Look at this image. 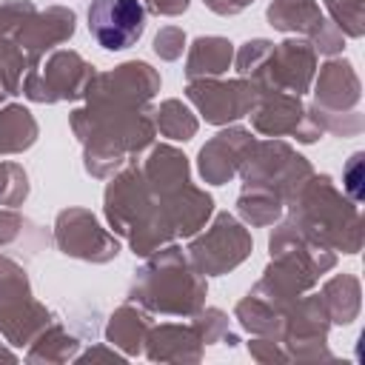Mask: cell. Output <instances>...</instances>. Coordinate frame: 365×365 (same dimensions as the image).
Segmentation results:
<instances>
[{
    "label": "cell",
    "instance_id": "23",
    "mask_svg": "<svg viewBox=\"0 0 365 365\" xmlns=\"http://www.w3.org/2000/svg\"><path fill=\"white\" fill-rule=\"evenodd\" d=\"M265 17L277 31H297L305 37H314L325 20L314 0H274Z\"/></svg>",
    "mask_w": 365,
    "mask_h": 365
},
{
    "label": "cell",
    "instance_id": "27",
    "mask_svg": "<svg viewBox=\"0 0 365 365\" xmlns=\"http://www.w3.org/2000/svg\"><path fill=\"white\" fill-rule=\"evenodd\" d=\"M197 125H200L197 117L180 100H163L160 108L154 111V128L168 140H177V143L182 140L185 143L197 134Z\"/></svg>",
    "mask_w": 365,
    "mask_h": 365
},
{
    "label": "cell",
    "instance_id": "34",
    "mask_svg": "<svg viewBox=\"0 0 365 365\" xmlns=\"http://www.w3.org/2000/svg\"><path fill=\"white\" fill-rule=\"evenodd\" d=\"M202 339V345H214V342H222L225 334H228V317L220 311V308H200L194 314V322H191Z\"/></svg>",
    "mask_w": 365,
    "mask_h": 365
},
{
    "label": "cell",
    "instance_id": "30",
    "mask_svg": "<svg viewBox=\"0 0 365 365\" xmlns=\"http://www.w3.org/2000/svg\"><path fill=\"white\" fill-rule=\"evenodd\" d=\"M23 297H31V282L26 277V268L17 259L0 254V302L23 299Z\"/></svg>",
    "mask_w": 365,
    "mask_h": 365
},
{
    "label": "cell",
    "instance_id": "22",
    "mask_svg": "<svg viewBox=\"0 0 365 365\" xmlns=\"http://www.w3.org/2000/svg\"><path fill=\"white\" fill-rule=\"evenodd\" d=\"M148 328H151L148 311L145 308H134L131 302H125V305H120L111 314V319L106 325V339L114 348H120L125 356H134V354L143 351L145 336H148Z\"/></svg>",
    "mask_w": 365,
    "mask_h": 365
},
{
    "label": "cell",
    "instance_id": "18",
    "mask_svg": "<svg viewBox=\"0 0 365 365\" xmlns=\"http://www.w3.org/2000/svg\"><path fill=\"white\" fill-rule=\"evenodd\" d=\"M145 356L154 362H197L202 356V339L194 325H151L145 336Z\"/></svg>",
    "mask_w": 365,
    "mask_h": 365
},
{
    "label": "cell",
    "instance_id": "17",
    "mask_svg": "<svg viewBox=\"0 0 365 365\" xmlns=\"http://www.w3.org/2000/svg\"><path fill=\"white\" fill-rule=\"evenodd\" d=\"M359 77L348 60H328L317 77V103L311 111L317 114H342V108H354L359 103Z\"/></svg>",
    "mask_w": 365,
    "mask_h": 365
},
{
    "label": "cell",
    "instance_id": "1",
    "mask_svg": "<svg viewBox=\"0 0 365 365\" xmlns=\"http://www.w3.org/2000/svg\"><path fill=\"white\" fill-rule=\"evenodd\" d=\"M148 108H114L86 103L71 111V131L83 143V165L91 177L108 180L131 165L154 140Z\"/></svg>",
    "mask_w": 365,
    "mask_h": 365
},
{
    "label": "cell",
    "instance_id": "21",
    "mask_svg": "<svg viewBox=\"0 0 365 365\" xmlns=\"http://www.w3.org/2000/svg\"><path fill=\"white\" fill-rule=\"evenodd\" d=\"M188 174H191L188 157L174 145H154L143 165V177L154 194H168V191L185 185Z\"/></svg>",
    "mask_w": 365,
    "mask_h": 365
},
{
    "label": "cell",
    "instance_id": "4",
    "mask_svg": "<svg viewBox=\"0 0 365 365\" xmlns=\"http://www.w3.org/2000/svg\"><path fill=\"white\" fill-rule=\"evenodd\" d=\"M242 188H257L288 202L314 174L308 160L279 140H254L242 165Z\"/></svg>",
    "mask_w": 365,
    "mask_h": 365
},
{
    "label": "cell",
    "instance_id": "13",
    "mask_svg": "<svg viewBox=\"0 0 365 365\" xmlns=\"http://www.w3.org/2000/svg\"><path fill=\"white\" fill-rule=\"evenodd\" d=\"M106 220L111 225L114 234L120 237H131V231L145 220V214L151 211L157 194L151 191V185L143 177V168H137L134 163L120 168L108 188H106Z\"/></svg>",
    "mask_w": 365,
    "mask_h": 365
},
{
    "label": "cell",
    "instance_id": "14",
    "mask_svg": "<svg viewBox=\"0 0 365 365\" xmlns=\"http://www.w3.org/2000/svg\"><path fill=\"white\" fill-rule=\"evenodd\" d=\"M74 23H77V17L66 6H51L46 11H34L26 20V26L17 37V48H20L23 60L29 63V71L40 66L46 51H51L54 46L66 43L74 34Z\"/></svg>",
    "mask_w": 365,
    "mask_h": 365
},
{
    "label": "cell",
    "instance_id": "32",
    "mask_svg": "<svg viewBox=\"0 0 365 365\" xmlns=\"http://www.w3.org/2000/svg\"><path fill=\"white\" fill-rule=\"evenodd\" d=\"M334 26L351 37H362V0H322Z\"/></svg>",
    "mask_w": 365,
    "mask_h": 365
},
{
    "label": "cell",
    "instance_id": "38",
    "mask_svg": "<svg viewBox=\"0 0 365 365\" xmlns=\"http://www.w3.org/2000/svg\"><path fill=\"white\" fill-rule=\"evenodd\" d=\"M314 43V51H322V54H336L342 51V31L336 26H331L328 20H322V26L317 29V34L311 37Z\"/></svg>",
    "mask_w": 365,
    "mask_h": 365
},
{
    "label": "cell",
    "instance_id": "5",
    "mask_svg": "<svg viewBox=\"0 0 365 365\" xmlns=\"http://www.w3.org/2000/svg\"><path fill=\"white\" fill-rule=\"evenodd\" d=\"M251 254V234L245 225L228 214L220 211L214 222L188 242V262L202 274V277H220L234 271L245 257Z\"/></svg>",
    "mask_w": 365,
    "mask_h": 365
},
{
    "label": "cell",
    "instance_id": "31",
    "mask_svg": "<svg viewBox=\"0 0 365 365\" xmlns=\"http://www.w3.org/2000/svg\"><path fill=\"white\" fill-rule=\"evenodd\" d=\"M29 197V177L17 163H0V205L14 208Z\"/></svg>",
    "mask_w": 365,
    "mask_h": 365
},
{
    "label": "cell",
    "instance_id": "9",
    "mask_svg": "<svg viewBox=\"0 0 365 365\" xmlns=\"http://www.w3.org/2000/svg\"><path fill=\"white\" fill-rule=\"evenodd\" d=\"M251 125L265 137H297L299 143H314L325 131L314 120L311 108L302 106L299 94L291 91H262L251 108Z\"/></svg>",
    "mask_w": 365,
    "mask_h": 365
},
{
    "label": "cell",
    "instance_id": "28",
    "mask_svg": "<svg viewBox=\"0 0 365 365\" xmlns=\"http://www.w3.org/2000/svg\"><path fill=\"white\" fill-rule=\"evenodd\" d=\"M34 3L31 0H11V3H0V60H6L9 54L20 51L17 48V37L26 26V20L34 14Z\"/></svg>",
    "mask_w": 365,
    "mask_h": 365
},
{
    "label": "cell",
    "instance_id": "3",
    "mask_svg": "<svg viewBox=\"0 0 365 365\" xmlns=\"http://www.w3.org/2000/svg\"><path fill=\"white\" fill-rule=\"evenodd\" d=\"M291 208V222L311 240L328 245L331 251L356 254L359 251V214L354 202H345L334 188L328 174L308 177L305 185L285 202Z\"/></svg>",
    "mask_w": 365,
    "mask_h": 365
},
{
    "label": "cell",
    "instance_id": "35",
    "mask_svg": "<svg viewBox=\"0 0 365 365\" xmlns=\"http://www.w3.org/2000/svg\"><path fill=\"white\" fill-rule=\"evenodd\" d=\"M342 191L348 194V200L354 205L362 202V197H365V154L362 151H354L351 160L345 163V168H342Z\"/></svg>",
    "mask_w": 365,
    "mask_h": 365
},
{
    "label": "cell",
    "instance_id": "25",
    "mask_svg": "<svg viewBox=\"0 0 365 365\" xmlns=\"http://www.w3.org/2000/svg\"><path fill=\"white\" fill-rule=\"evenodd\" d=\"M80 348V339L66 334V328L60 322H48L34 339H31V351L26 354L29 362H66L74 359Z\"/></svg>",
    "mask_w": 365,
    "mask_h": 365
},
{
    "label": "cell",
    "instance_id": "10",
    "mask_svg": "<svg viewBox=\"0 0 365 365\" xmlns=\"http://www.w3.org/2000/svg\"><path fill=\"white\" fill-rule=\"evenodd\" d=\"M54 242L66 257L86 262H111L120 254L114 231H106L88 208H66L54 220Z\"/></svg>",
    "mask_w": 365,
    "mask_h": 365
},
{
    "label": "cell",
    "instance_id": "11",
    "mask_svg": "<svg viewBox=\"0 0 365 365\" xmlns=\"http://www.w3.org/2000/svg\"><path fill=\"white\" fill-rule=\"evenodd\" d=\"M317 68V51L308 40H282L274 43L265 63L251 77L262 91H308Z\"/></svg>",
    "mask_w": 365,
    "mask_h": 365
},
{
    "label": "cell",
    "instance_id": "2",
    "mask_svg": "<svg viewBox=\"0 0 365 365\" xmlns=\"http://www.w3.org/2000/svg\"><path fill=\"white\" fill-rule=\"evenodd\" d=\"M205 277L188 262V254L168 242L134 271L128 299L148 314L194 317L205 302Z\"/></svg>",
    "mask_w": 365,
    "mask_h": 365
},
{
    "label": "cell",
    "instance_id": "33",
    "mask_svg": "<svg viewBox=\"0 0 365 365\" xmlns=\"http://www.w3.org/2000/svg\"><path fill=\"white\" fill-rule=\"evenodd\" d=\"M271 48H274V43H271V40H262V37L242 43L240 51L234 54V68H237V74L251 80V77L257 74V68L265 63V57L271 54Z\"/></svg>",
    "mask_w": 365,
    "mask_h": 365
},
{
    "label": "cell",
    "instance_id": "26",
    "mask_svg": "<svg viewBox=\"0 0 365 365\" xmlns=\"http://www.w3.org/2000/svg\"><path fill=\"white\" fill-rule=\"evenodd\" d=\"M322 305L328 311V319L334 322H351L359 311V282L354 277H334L322 288Z\"/></svg>",
    "mask_w": 365,
    "mask_h": 365
},
{
    "label": "cell",
    "instance_id": "37",
    "mask_svg": "<svg viewBox=\"0 0 365 365\" xmlns=\"http://www.w3.org/2000/svg\"><path fill=\"white\" fill-rule=\"evenodd\" d=\"M26 225L29 220L23 214H17L14 208H0V248H9L11 242H17Z\"/></svg>",
    "mask_w": 365,
    "mask_h": 365
},
{
    "label": "cell",
    "instance_id": "24",
    "mask_svg": "<svg viewBox=\"0 0 365 365\" xmlns=\"http://www.w3.org/2000/svg\"><path fill=\"white\" fill-rule=\"evenodd\" d=\"M37 140V123L23 106L0 108V154H20Z\"/></svg>",
    "mask_w": 365,
    "mask_h": 365
},
{
    "label": "cell",
    "instance_id": "19",
    "mask_svg": "<svg viewBox=\"0 0 365 365\" xmlns=\"http://www.w3.org/2000/svg\"><path fill=\"white\" fill-rule=\"evenodd\" d=\"M48 322H54L51 314H48V308L40 305L31 297L0 302V336L9 345H31V339Z\"/></svg>",
    "mask_w": 365,
    "mask_h": 365
},
{
    "label": "cell",
    "instance_id": "8",
    "mask_svg": "<svg viewBox=\"0 0 365 365\" xmlns=\"http://www.w3.org/2000/svg\"><path fill=\"white\" fill-rule=\"evenodd\" d=\"M185 97L197 106V111L202 114L205 123L228 125V123L251 114V108L259 97V86L248 77H237V80L200 77V80H188Z\"/></svg>",
    "mask_w": 365,
    "mask_h": 365
},
{
    "label": "cell",
    "instance_id": "40",
    "mask_svg": "<svg viewBox=\"0 0 365 365\" xmlns=\"http://www.w3.org/2000/svg\"><path fill=\"white\" fill-rule=\"evenodd\" d=\"M74 359H123L114 348L111 351H106V348H88L83 356H74Z\"/></svg>",
    "mask_w": 365,
    "mask_h": 365
},
{
    "label": "cell",
    "instance_id": "36",
    "mask_svg": "<svg viewBox=\"0 0 365 365\" xmlns=\"http://www.w3.org/2000/svg\"><path fill=\"white\" fill-rule=\"evenodd\" d=\"M182 48H185V31L180 26H163L154 37V54L160 60H177L182 57Z\"/></svg>",
    "mask_w": 365,
    "mask_h": 365
},
{
    "label": "cell",
    "instance_id": "29",
    "mask_svg": "<svg viewBox=\"0 0 365 365\" xmlns=\"http://www.w3.org/2000/svg\"><path fill=\"white\" fill-rule=\"evenodd\" d=\"M282 200L257 188H242L237 197V211L251 225H274V220L282 214Z\"/></svg>",
    "mask_w": 365,
    "mask_h": 365
},
{
    "label": "cell",
    "instance_id": "12",
    "mask_svg": "<svg viewBox=\"0 0 365 365\" xmlns=\"http://www.w3.org/2000/svg\"><path fill=\"white\" fill-rule=\"evenodd\" d=\"M145 17L143 0H91L88 34L106 51H125L143 37Z\"/></svg>",
    "mask_w": 365,
    "mask_h": 365
},
{
    "label": "cell",
    "instance_id": "16",
    "mask_svg": "<svg viewBox=\"0 0 365 365\" xmlns=\"http://www.w3.org/2000/svg\"><path fill=\"white\" fill-rule=\"evenodd\" d=\"M160 197V208L163 217L174 234V240L180 237H194L200 228H205L208 217L214 214V200L211 194H205L202 188L185 182L168 194H157Z\"/></svg>",
    "mask_w": 365,
    "mask_h": 365
},
{
    "label": "cell",
    "instance_id": "20",
    "mask_svg": "<svg viewBox=\"0 0 365 365\" xmlns=\"http://www.w3.org/2000/svg\"><path fill=\"white\" fill-rule=\"evenodd\" d=\"M234 66V43L220 34L197 37L188 48L185 60V77L200 80V77H220Z\"/></svg>",
    "mask_w": 365,
    "mask_h": 365
},
{
    "label": "cell",
    "instance_id": "39",
    "mask_svg": "<svg viewBox=\"0 0 365 365\" xmlns=\"http://www.w3.org/2000/svg\"><path fill=\"white\" fill-rule=\"evenodd\" d=\"M214 14H222V17H231V14H240L242 9H248L254 0H202Z\"/></svg>",
    "mask_w": 365,
    "mask_h": 365
},
{
    "label": "cell",
    "instance_id": "15",
    "mask_svg": "<svg viewBox=\"0 0 365 365\" xmlns=\"http://www.w3.org/2000/svg\"><path fill=\"white\" fill-rule=\"evenodd\" d=\"M251 145H254V134L248 128L234 125V128L220 131L217 137H211L200 148V157H197L200 177L205 182H211V185L228 182L240 171V165H242V160H245Z\"/></svg>",
    "mask_w": 365,
    "mask_h": 365
},
{
    "label": "cell",
    "instance_id": "42",
    "mask_svg": "<svg viewBox=\"0 0 365 365\" xmlns=\"http://www.w3.org/2000/svg\"><path fill=\"white\" fill-rule=\"evenodd\" d=\"M3 97H6V91H3V86H0V103H3Z\"/></svg>",
    "mask_w": 365,
    "mask_h": 365
},
{
    "label": "cell",
    "instance_id": "7",
    "mask_svg": "<svg viewBox=\"0 0 365 365\" xmlns=\"http://www.w3.org/2000/svg\"><path fill=\"white\" fill-rule=\"evenodd\" d=\"M157 91L160 74L143 60H128L111 71H94L83 100L114 108H148Z\"/></svg>",
    "mask_w": 365,
    "mask_h": 365
},
{
    "label": "cell",
    "instance_id": "6",
    "mask_svg": "<svg viewBox=\"0 0 365 365\" xmlns=\"http://www.w3.org/2000/svg\"><path fill=\"white\" fill-rule=\"evenodd\" d=\"M91 77H94L91 63H86L71 48H57L48 54L46 66H37L23 77L20 94H26L34 103L83 100Z\"/></svg>",
    "mask_w": 365,
    "mask_h": 365
},
{
    "label": "cell",
    "instance_id": "41",
    "mask_svg": "<svg viewBox=\"0 0 365 365\" xmlns=\"http://www.w3.org/2000/svg\"><path fill=\"white\" fill-rule=\"evenodd\" d=\"M0 359H14V354H11V351H6V348L0 345Z\"/></svg>",
    "mask_w": 365,
    "mask_h": 365
}]
</instances>
